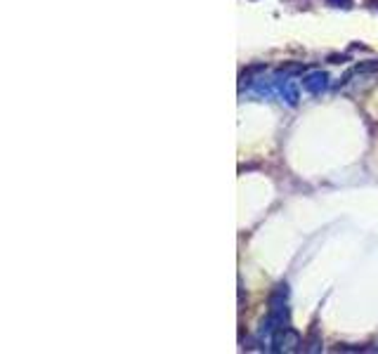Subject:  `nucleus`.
Returning a JSON list of instances; mask_svg holds the SVG:
<instances>
[{
	"label": "nucleus",
	"mask_w": 378,
	"mask_h": 354,
	"mask_svg": "<svg viewBox=\"0 0 378 354\" xmlns=\"http://www.w3.org/2000/svg\"><path fill=\"white\" fill-rule=\"evenodd\" d=\"M279 95H281V102H286L288 107H295L300 100V93H298V85H295L293 81H286V83H281V88H279Z\"/></svg>",
	"instance_id": "3"
},
{
	"label": "nucleus",
	"mask_w": 378,
	"mask_h": 354,
	"mask_svg": "<svg viewBox=\"0 0 378 354\" xmlns=\"http://www.w3.org/2000/svg\"><path fill=\"white\" fill-rule=\"evenodd\" d=\"M326 85H329V76L324 71H312V73H307L305 78H302V88H305L307 93H312V95L326 90Z\"/></svg>",
	"instance_id": "2"
},
{
	"label": "nucleus",
	"mask_w": 378,
	"mask_h": 354,
	"mask_svg": "<svg viewBox=\"0 0 378 354\" xmlns=\"http://www.w3.org/2000/svg\"><path fill=\"white\" fill-rule=\"evenodd\" d=\"M270 345H272L270 347L272 352H295V350H298V345H300V338H298V333L291 331L286 326V329H279L277 333H274Z\"/></svg>",
	"instance_id": "1"
},
{
	"label": "nucleus",
	"mask_w": 378,
	"mask_h": 354,
	"mask_svg": "<svg viewBox=\"0 0 378 354\" xmlns=\"http://www.w3.org/2000/svg\"><path fill=\"white\" fill-rule=\"evenodd\" d=\"M326 3H331V8H343V10L353 8V0H326Z\"/></svg>",
	"instance_id": "4"
}]
</instances>
